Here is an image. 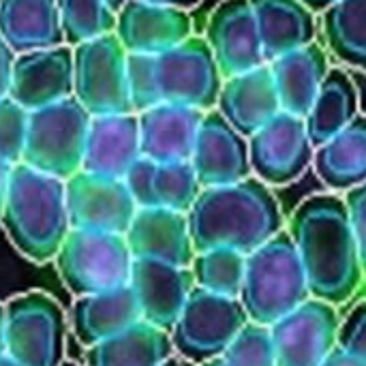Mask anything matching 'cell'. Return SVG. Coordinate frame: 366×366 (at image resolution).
<instances>
[{
    "label": "cell",
    "instance_id": "cell-1",
    "mask_svg": "<svg viewBox=\"0 0 366 366\" xmlns=\"http://www.w3.org/2000/svg\"><path fill=\"white\" fill-rule=\"evenodd\" d=\"M287 234L311 298L337 307L356 294L365 274L343 197L324 193L305 199L292 214Z\"/></svg>",
    "mask_w": 366,
    "mask_h": 366
},
{
    "label": "cell",
    "instance_id": "cell-2",
    "mask_svg": "<svg viewBox=\"0 0 366 366\" xmlns=\"http://www.w3.org/2000/svg\"><path fill=\"white\" fill-rule=\"evenodd\" d=\"M195 253L210 249H232L251 255L279 232L283 214L270 187L255 176L202 189L187 214Z\"/></svg>",
    "mask_w": 366,
    "mask_h": 366
},
{
    "label": "cell",
    "instance_id": "cell-3",
    "mask_svg": "<svg viewBox=\"0 0 366 366\" xmlns=\"http://www.w3.org/2000/svg\"><path fill=\"white\" fill-rule=\"evenodd\" d=\"M0 225L19 255L34 264L54 262L71 232L64 180L13 165Z\"/></svg>",
    "mask_w": 366,
    "mask_h": 366
},
{
    "label": "cell",
    "instance_id": "cell-4",
    "mask_svg": "<svg viewBox=\"0 0 366 366\" xmlns=\"http://www.w3.org/2000/svg\"><path fill=\"white\" fill-rule=\"evenodd\" d=\"M309 298L307 277L287 229L247 255L244 283L238 300L249 322L270 328Z\"/></svg>",
    "mask_w": 366,
    "mask_h": 366
},
{
    "label": "cell",
    "instance_id": "cell-5",
    "mask_svg": "<svg viewBox=\"0 0 366 366\" xmlns=\"http://www.w3.org/2000/svg\"><path fill=\"white\" fill-rule=\"evenodd\" d=\"M90 118L75 97L30 112L21 163L66 182L81 172Z\"/></svg>",
    "mask_w": 366,
    "mask_h": 366
},
{
    "label": "cell",
    "instance_id": "cell-6",
    "mask_svg": "<svg viewBox=\"0 0 366 366\" xmlns=\"http://www.w3.org/2000/svg\"><path fill=\"white\" fill-rule=\"evenodd\" d=\"M54 264L64 287L81 298L127 287L133 255L122 234L71 229Z\"/></svg>",
    "mask_w": 366,
    "mask_h": 366
},
{
    "label": "cell",
    "instance_id": "cell-7",
    "mask_svg": "<svg viewBox=\"0 0 366 366\" xmlns=\"http://www.w3.org/2000/svg\"><path fill=\"white\" fill-rule=\"evenodd\" d=\"M6 356L19 366L64 362L66 315L45 292L13 296L6 305Z\"/></svg>",
    "mask_w": 366,
    "mask_h": 366
},
{
    "label": "cell",
    "instance_id": "cell-8",
    "mask_svg": "<svg viewBox=\"0 0 366 366\" xmlns=\"http://www.w3.org/2000/svg\"><path fill=\"white\" fill-rule=\"evenodd\" d=\"M157 103L187 105L199 112L217 107L223 75L202 34H191L176 47L152 56Z\"/></svg>",
    "mask_w": 366,
    "mask_h": 366
},
{
    "label": "cell",
    "instance_id": "cell-9",
    "mask_svg": "<svg viewBox=\"0 0 366 366\" xmlns=\"http://www.w3.org/2000/svg\"><path fill=\"white\" fill-rule=\"evenodd\" d=\"M127 56L114 32L73 47V97L90 116L133 112Z\"/></svg>",
    "mask_w": 366,
    "mask_h": 366
},
{
    "label": "cell",
    "instance_id": "cell-10",
    "mask_svg": "<svg viewBox=\"0 0 366 366\" xmlns=\"http://www.w3.org/2000/svg\"><path fill=\"white\" fill-rule=\"evenodd\" d=\"M247 324L249 315L238 298H223L195 287L169 337L176 354L204 365L221 358Z\"/></svg>",
    "mask_w": 366,
    "mask_h": 366
},
{
    "label": "cell",
    "instance_id": "cell-11",
    "mask_svg": "<svg viewBox=\"0 0 366 366\" xmlns=\"http://www.w3.org/2000/svg\"><path fill=\"white\" fill-rule=\"evenodd\" d=\"M313 152L305 118L287 112H279L249 137L251 172L268 187H283L298 180L313 163Z\"/></svg>",
    "mask_w": 366,
    "mask_h": 366
},
{
    "label": "cell",
    "instance_id": "cell-12",
    "mask_svg": "<svg viewBox=\"0 0 366 366\" xmlns=\"http://www.w3.org/2000/svg\"><path fill=\"white\" fill-rule=\"evenodd\" d=\"M339 326L332 305L309 298L270 326L277 366H322L337 350Z\"/></svg>",
    "mask_w": 366,
    "mask_h": 366
},
{
    "label": "cell",
    "instance_id": "cell-13",
    "mask_svg": "<svg viewBox=\"0 0 366 366\" xmlns=\"http://www.w3.org/2000/svg\"><path fill=\"white\" fill-rule=\"evenodd\" d=\"M71 229L127 234L137 206L120 178L77 172L64 182Z\"/></svg>",
    "mask_w": 366,
    "mask_h": 366
},
{
    "label": "cell",
    "instance_id": "cell-14",
    "mask_svg": "<svg viewBox=\"0 0 366 366\" xmlns=\"http://www.w3.org/2000/svg\"><path fill=\"white\" fill-rule=\"evenodd\" d=\"M202 36L206 39L223 79L266 64L249 0H221L210 11Z\"/></svg>",
    "mask_w": 366,
    "mask_h": 366
},
{
    "label": "cell",
    "instance_id": "cell-15",
    "mask_svg": "<svg viewBox=\"0 0 366 366\" xmlns=\"http://www.w3.org/2000/svg\"><path fill=\"white\" fill-rule=\"evenodd\" d=\"M114 34L127 54L159 56L195 32L184 9L150 0H127L116 13Z\"/></svg>",
    "mask_w": 366,
    "mask_h": 366
},
{
    "label": "cell",
    "instance_id": "cell-16",
    "mask_svg": "<svg viewBox=\"0 0 366 366\" xmlns=\"http://www.w3.org/2000/svg\"><path fill=\"white\" fill-rule=\"evenodd\" d=\"M9 97L26 112L73 97V47L58 45L17 54L11 69Z\"/></svg>",
    "mask_w": 366,
    "mask_h": 366
},
{
    "label": "cell",
    "instance_id": "cell-17",
    "mask_svg": "<svg viewBox=\"0 0 366 366\" xmlns=\"http://www.w3.org/2000/svg\"><path fill=\"white\" fill-rule=\"evenodd\" d=\"M189 163L202 189L225 187L253 176L249 139L240 135L217 109L204 114Z\"/></svg>",
    "mask_w": 366,
    "mask_h": 366
},
{
    "label": "cell",
    "instance_id": "cell-18",
    "mask_svg": "<svg viewBox=\"0 0 366 366\" xmlns=\"http://www.w3.org/2000/svg\"><path fill=\"white\" fill-rule=\"evenodd\" d=\"M129 287L137 300L142 322L172 332L195 290V279L191 268L157 259H133Z\"/></svg>",
    "mask_w": 366,
    "mask_h": 366
},
{
    "label": "cell",
    "instance_id": "cell-19",
    "mask_svg": "<svg viewBox=\"0 0 366 366\" xmlns=\"http://www.w3.org/2000/svg\"><path fill=\"white\" fill-rule=\"evenodd\" d=\"M204 114L206 112L176 103H159L139 112L142 157L154 163L191 161Z\"/></svg>",
    "mask_w": 366,
    "mask_h": 366
},
{
    "label": "cell",
    "instance_id": "cell-20",
    "mask_svg": "<svg viewBox=\"0 0 366 366\" xmlns=\"http://www.w3.org/2000/svg\"><path fill=\"white\" fill-rule=\"evenodd\" d=\"M133 259H157L191 268L195 249L187 214L165 208H137L127 234Z\"/></svg>",
    "mask_w": 366,
    "mask_h": 366
},
{
    "label": "cell",
    "instance_id": "cell-21",
    "mask_svg": "<svg viewBox=\"0 0 366 366\" xmlns=\"http://www.w3.org/2000/svg\"><path fill=\"white\" fill-rule=\"evenodd\" d=\"M137 159H142L137 114L90 118L81 172L122 180Z\"/></svg>",
    "mask_w": 366,
    "mask_h": 366
},
{
    "label": "cell",
    "instance_id": "cell-22",
    "mask_svg": "<svg viewBox=\"0 0 366 366\" xmlns=\"http://www.w3.org/2000/svg\"><path fill=\"white\" fill-rule=\"evenodd\" d=\"M247 139L279 112V94L268 64L223 79L214 107Z\"/></svg>",
    "mask_w": 366,
    "mask_h": 366
},
{
    "label": "cell",
    "instance_id": "cell-23",
    "mask_svg": "<svg viewBox=\"0 0 366 366\" xmlns=\"http://www.w3.org/2000/svg\"><path fill=\"white\" fill-rule=\"evenodd\" d=\"M281 112L305 118L330 71L328 51L322 43L313 41L305 47L287 51L268 62Z\"/></svg>",
    "mask_w": 366,
    "mask_h": 366
},
{
    "label": "cell",
    "instance_id": "cell-24",
    "mask_svg": "<svg viewBox=\"0 0 366 366\" xmlns=\"http://www.w3.org/2000/svg\"><path fill=\"white\" fill-rule=\"evenodd\" d=\"M266 64L317 41V13L300 0H249Z\"/></svg>",
    "mask_w": 366,
    "mask_h": 366
},
{
    "label": "cell",
    "instance_id": "cell-25",
    "mask_svg": "<svg viewBox=\"0 0 366 366\" xmlns=\"http://www.w3.org/2000/svg\"><path fill=\"white\" fill-rule=\"evenodd\" d=\"M137 322H142V315L129 285L75 298L71 309V330L84 350L112 339Z\"/></svg>",
    "mask_w": 366,
    "mask_h": 366
},
{
    "label": "cell",
    "instance_id": "cell-26",
    "mask_svg": "<svg viewBox=\"0 0 366 366\" xmlns=\"http://www.w3.org/2000/svg\"><path fill=\"white\" fill-rule=\"evenodd\" d=\"M0 36L15 56L66 45L56 0H0Z\"/></svg>",
    "mask_w": 366,
    "mask_h": 366
},
{
    "label": "cell",
    "instance_id": "cell-27",
    "mask_svg": "<svg viewBox=\"0 0 366 366\" xmlns=\"http://www.w3.org/2000/svg\"><path fill=\"white\" fill-rule=\"evenodd\" d=\"M313 167L332 191H350L366 182V116L358 114L343 131L317 146Z\"/></svg>",
    "mask_w": 366,
    "mask_h": 366
},
{
    "label": "cell",
    "instance_id": "cell-28",
    "mask_svg": "<svg viewBox=\"0 0 366 366\" xmlns=\"http://www.w3.org/2000/svg\"><path fill=\"white\" fill-rule=\"evenodd\" d=\"M174 356L169 332L137 322L86 350V366H159Z\"/></svg>",
    "mask_w": 366,
    "mask_h": 366
},
{
    "label": "cell",
    "instance_id": "cell-29",
    "mask_svg": "<svg viewBox=\"0 0 366 366\" xmlns=\"http://www.w3.org/2000/svg\"><path fill=\"white\" fill-rule=\"evenodd\" d=\"M358 114L360 94L352 75L341 66H330L309 114L305 116V127L313 148L343 131Z\"/></svg>",
    "mask_w": 366,
    "mask_h": 366
},
{
    "label": "cell",
    "instance_id": "cell-30",
    "mask_svg": "<svg viewBox=\"0 0 366 366\" xmlns=\"http://www.w3.org/2000/svg\"><path fill=\"white\" fill-rule=\"evenodd\" d=\"M326 51L366 73V0H337L322 13Z\"/></svg>",
    "mask_w": 366,
    "mask_h": 366
},
{
    "label": "cell",
    "instance_id": "cell-31",
    "mask_svg": "<svg viewBox=\"0 0 366 366\" xmlns=\"http://www.w3.org/2000/svg\"><path fill=\"white\" fill-rule=\"evenodd\" d=\"M247 270V255L232 249H210L195 253L191 272L195 287L223 298H240Z\"/></svg>",
    "mask_w": 366,
    "mask_h": 366
},
{
    "label": "cell",
    "instance_id": "cell-32",
    "mask_svg": "<svg viewBox=\"0 0 366 366\" xmlns=\"http://www.w3.org/2000/svg\"><path fill=\"white\" fill-rule=\"evenodd\" d=\"M202 184L189 161L184 163H152L150 172V208H165L189 214Z\"/></svg>",
    "mask_w": 366,
    "mask_h": 366
},
{
    "label": "cell",
    "instance_id": "cell-33",
    "mask_svg": "<svg viewBox=\"0 0 366 366\" xmlns=\"http://www.w3.org/2000/svg\"><path fill=\"white\" fill-rule=\"evenodd\" d=\"M64 43L75 47L116 28V11L105 0H56Z\"/></svg>",
    "mask_w": 366,
    "mask_h": 366
},
{
    "label": "cell",
    "instance_id": "cell-34",
    "mask_svg": "<svg viewBox=\"0 0 366 366\" xmlns=\"http://www.w3.org/2000/svg\"><path fill=\"white\" fill-rule=\"evenodd\" d=\"M221 358L227 366H277L270 328L249 322Z\"/></svg>",
    "mask_w": 366,
    "mask_h": 366
},
{
    "label": "cell",
    "instance_id": "cell-35",
    "mask_svg": "<svg viewBox=\"0 0 366 366\" xmlns=\"http://www.w3.org/2000/svg\"><path fill=\"white\" fill-rule=\"evenodd\" d=\"M28 116L30 112H26L11 97L0 99V161H6L9 165L21 163Z\"/></svg>",
    "mask_w": 366,
    "mask_h": 366
},
{
    "label": "cell",
    "instance_id": "cell-36",
    "mask_svg": "<svg viewBox=\"0 0 366 366\" xmlns=\"http://www.w3.org/2000/svg\"><path fill=\"white\" fill-rule=\"evenodd\" d=\"M337 347L366 365V300L356 305L352 313L341 322Z\"/></svg>",
    "mask_w": 366,
    "mask_h": 366
},
{
    "label": "cell",
    "instance_id": "cell-37",
    "mask_svg": "<svg viewBox=\"0 0 366 366\" xmlns=\"http://www.w3.org/2000/svg\"><path fill=\"white\" fill-rule=\"evenodd\" d=\"M343 202H345V208L350 214V225H352V234L356 240L362 274L366 277V182L360 187L350 189L347 195L343 197Z\"/></svg>",
    "mask_w": 366,
    "mask_h": 366
},
{
    "label": "cell",
    "instance_id": "cell-38",
    "mask_svg": "<svg viewBox=\"0 0 366 366\" xmlns=\"http://www.w3.org/2000/svg\"><path fill=\"white\" fill-rule=\"evenodd\" d=\"M15 54L9 49V45L0 36V99L9 97V86H11V69H13Z\"/></svg>",
    "mask_w": 366,
    "mask_h": 366
},
{
    "label": "cell",
    "instance_id": "cell-39",
    "mask_svg": "<svg viewBox=\"0 0 366 366\" xmlns=\"http://www.w3.org/2000/svg\"><path fill=\"white\" fill-rule=\"evenodd\" d=\"M11 169H13V165H9L6 161H0V221H2L4 204H6V193H9Z\"/></svg>",
    "mask_w": 366,
    "mask_h": 366
},
{
    "label": "cell",
    "instance_id": "cell-40",
    "mask_svg": "<svg viewBox=\"0 0 366 366\" xmlns=\"http://www.w3.org/2000/svg\"><path fill=\"white\" fill-rule=\"evenodd\" d=\"M322 366H366L365 362H360V360H356V358H352V356H347V354H343L339 347L324 360V365Z\"/></svg>",
    "mask_w": 366,
    "mask_h": 366
},
{
    "label": "cell",
    "instance_id": "cell-41",
    "mask_svg": "<svg viewBox=\"0 0 366 366\" xmlns=\"http://www.w3.org/2000/svg\"><path fill=\"white\" fill-rule=\"evenodd\" d=\"M6 354V307L0 302V356Z\"/></svg>",
    "mask_w": 366,
    "mask_h": 366
},
{
    "label": "cell",
    "instance_id": "cell-42",
    "mask_svg": "<svg viewBox=\"0 0 366 366\" xmlns=\"http://www.w3.org/2000/svg\"><path fill=\"white\" fill-rule=\"evenodd\" d=\"M302 4H307L313 13H317V15H322L328 6H332L337 0H300Z\"/></svg>",
    "mask_w": 366,
    "mask_h": 366
},
{
    "label": "cell",
    "instance_id": "cell-43",
    "mask_svg": "<svg viewBox=\"0 0 366 366\" xmlns=\"http://www.w3.org/2000/svg\"><path fill=\"white\" fill-rule=\"evenodd\" d=\"M150 2H159V4H169V6H178V9H184V11H189V9H193V6H197L202 0H150Z\"/></svg>",
    "mask_w": 366,
    "mask_h": 366
},
{
    "label": "cell",
    "instance_id": "cell-44",
    "mask_svg": "<svg viewBox=\"0 0 366 366\" xmlns=\"http://www.w3.org/2000/svg\"><path fill=\"white\" fill-rule=\"evenodd\" d=\"M105 2H107V4H109V6H112L114 11H116V13H118V11H120V6H122V4H124L127 0H105Z\"/></svg>",
    "mask_w": 366,
    "mask_h": 366
},
{
    "label": "cell",
    "instance_id": "cell-45",
    "mask_svg": "<svg viewBox=\"0 0 366 366\" xmlns=\"http://www.w3.org/2000/svg\"><path fill=\"white\" fill-rule=\"evenodd\" d=\"M0 366H19V365H17L15 360H11V358L4 354V356H0Z\"/></svg>",
    "mask_w": 366,
    "mask_h": 366
},
{
    "label": "cell",
    "instance_id": "cell-46",
    "mask_svg": "<svg viewBox=\"0 0 366 366\" xmlns=\"http://www.w3.org/2000/svg\"><path fill=\"white\" fill-rule=\"evenodd\" d=\"M199 366H227L223 362V358H214V360H208V362H204V365Z\"/></svg>",
    "mask_w": 366,
    "mask_h": 366
},
{
    "label": "cell",
    "instance_id": "cell-47",
    "mask_svg": "<svg viewBox=\"0 0 366 366\" xmlns=\"http://www.w3.org/2000/svg\"><path fill=\"white\" fill-rule=\"evenodd\" d=\"M159 366H182V365H180V362H178V360H176V358H174V356H172V358H169V360H165V362H163V365H159Z\"/></svg>",
    "mask_w": 366,
    "mask_h": 366
},
{
    "label": "cell",
    "instance_id": "cell-48",
    "mask_svg": "<svg viewBox=\"0 0 366 366\" xmlns=\"http://www.w3.org/2000/svg\"><path fill=\"white\" fill-rule=\"evenodd\" d=\"M60 366H79V365H77V362H66V360H64Z\"/></svg>",
    "mask_w": 366,
    "mask_h": 366
}]
</instances>
